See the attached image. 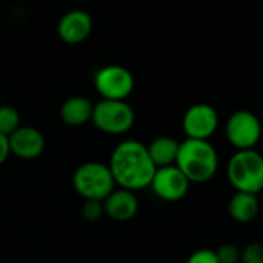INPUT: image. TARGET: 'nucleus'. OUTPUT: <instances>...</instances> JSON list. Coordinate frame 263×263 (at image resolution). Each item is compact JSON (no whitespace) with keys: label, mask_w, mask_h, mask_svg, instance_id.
<instances>
[{"label":"nucleus","mask_w":263,"mask_h":263,"mask_svg":"<svg viewBox=\"0 0 263 263\" xmlns=\"http://www.w3.org/2000/svg\"><path fill=\"white\" fill-rule=\"evenodd\" d=\"M178 149H180V141H177L172 137H158L147 146L149 157L157 169L174 166L177 161Z\"/></svg>","instance_id":"nucleus-15"},{"label":"nucleus","mask_w":263,"mask_h":263,"mask_svg":"<svg viewBox=\"0 0 263 263\" xmlns=\"http://www.w3.org/2000/svg\"><path fill=\"white\" fill-rule=\"evenodd\" d=\"M260 211V201L257 195L246 192H235L228 204V212L231 218L237 223L252 221Z\"/></svg>","instance_id":"nucleus-14"},{"label":"nucleus","mask_w":263,"mask_h":263,"mask_svg":"<svg viewBox=\"0 0 263 263\" xmlns=\"http://www.w3.org/2000/svg\"><path fill=\"white\" fill-rule=\"evenodd\" d=\"M226 175L235 192L257 195L263 191V155L257 151H235L228 161Z\"/></svg>","instance_id":"nucleus-3"},{"label":"nucleus","mask_w":263,"mask_h":263,"mask_svg":"<svg viewBox=\"0 0 263 263\" xmlns=\"http://www.w3.org/2000/svg\"><path fill=\"white\" fill-rule=\"evenodd\" d=\"M240 263H263V241L248 243L241 249Z\"/></svg>","instance_id":"nucleus-18"},{"label":"nucleus","mask_w":263,"mask_h":263,"mask_svg":"<svg viewBox=\"0 0 263 263\" xmlns=\"http://www.w3.org/2000/svg\"><path fill=\"white\" fill-rule=\"evenodd\" d=\"M218 154L209 141L186 138L180 143L175 166L184 174L189 183H206L218 171Z\"/></svg>","instance_id":"nucleus-2"},{"label":"nucleus","mask_w":263,"mask_h":263,"mask_svg":"<svg viewBox=\"0 0 263 263\" xmlns=\"http://www.w3.org/2000/svg\"><path fill=\"white\" fill-rule=\"evenodd\" d=\"M108 169L116 187L137 192L151 186L157 171L147 146L137 140H124L111 152Z\"/></svg>","instance_id":"nucleus-1"},{"label":"nucleus","mask_w":263,"mask_h":263,"mask_svg":"<svg viewBox=\"0 0 263 263\" xmlns=\"http://www.w3.org/2000/svg\"><path fill=\"white\" fill-rule=\"evenodd\" d=\"M261 238H263V228H261Z\"/></svg>","instance_id":"nucleus-22"},{"label":"nucleus","mask_w":263,"mask_h":263,"mask_svg":"<svg viewBox=\"0 0 263 263\" xmlns=\"http://www.w3.org/2000/svg\"><path fill=\"white\" fill-rule=\"evenodd\" d=\"M21 125V115L16 107L0 105V134L10 137Z\"/></svg>","instance_id":"nucleus-16"},{"label":"nucleus","mask_w":263,"mask_h":263,"mask_svg":"<svg viewBox=\"0 0 263 263\" xmlns=\"http://www.w3.org/2000/svg\"><path fill=\"white\" fill-rule=\"evenodd\" d=\"M91 27H93V22H91L90 14L81 10H74V11L67 13L59 21L58 34L64 42L76 45V44L84 42L90 36Z\"/></svg>","instance_id":"nucleus-12"},{"label":"nucleus","mask_w":263,"mask_h":263,"mask_svg":"<svg viewBox=\"0 0 263 263\" xmlns=\"http://www.w3.org/2000/svg\"><path fill=\"white\" fill-rule=\"evenodd\" d=\"M224 135L237 151H251L261 138V122L254 111L237 110L231 113L224 124Z\"/></svg>","instance_id":"nucleus-6"},{"label":"nucleus","mask_w":263,"mask_h":263,"mask_svg":"<svg viewBox=\"0 0 263 263\" xmlns=\"http://www.w3.org/2000/svg\"><path fill=\"white\" fill-rule=\"evenodd\" d=\"M93 105L85 96H71L61 107V119L68 127H81L91 121Z\"/></svg>","instance_id":"nucleus-13"},{"label":"nucleus","mask_w":263,"mask_h":263,"mask_svg":"<svg viewBox=\"0 0 263 263\" xmlns=\"http://www.w3.org/2000/svg\"><path fill=\"white\" fill-rule=\"evenodd\" d=\"M104 215L115 221H128L138 214L140 203L135 192L116 187L104 201Z\"/></svg>","instance_id":"nucleus-11"},{"label":"nucleus","mask_w":263,"mask_h":263,"mask_svg":"<svg viewBox=\"0 0 263 263\" xmlns=\"http://www.w3.org/2000/svg\"><path fill=\"white\" fill-rule=\"evenodd\" d=\"M218 113L217 110L204 102L191 105L183 115V132L186 138L209 141V138L218 128Z\"/></svg>","instance_id":"nucleus-8"},{"label":"nucleus","mask_w":263,"mask_h":263,"mask_svg":"<svg viewBox=\"0 0 263 263\" xmlns=\"http://www.w3.org/2000/svg\"><path fill=\"white\" fill-rule=\"evenodd\" d=\"M189 180L184 177V174L174 164L166 167H158L154 174V178L151 181V186L154 194L163 200V201H180L183 200L189 192Z\"/></svg>","instance_id":"nucleus-9"},{"label":"nucleus","mask_w":263,"mask_h":263,"mask_svg":"<svg viewBox=\"0 0 263 263\" xmlns=\"http://www.w3.org/2000/svg\"><path fill=\"white\" fill-rule=\"evenodd\" d=\"M134 87V74L122 65H107L95 74V88L102 99L125 101Z\"/></svg>","instance_id":"nucleus-7"},{"label":"nucleus","mask_w":263,"mask_h":263,"mask_svg":"<svg viewBox=\"0 0 263 263\" xmlns=\"http://www.w3.org/2000/svg\"><path fill=\"white\" fill-rule=\"evenodd\" d=\"M214 251L220 263H240L241 249L234 243H223Z\"/></svg>","instance_id":"nucleus-17"},{"label":"nucleus","mask_w":263,"mask_h":263,"mask_svg":"<svg viewBox=\"0 0 263 263\" xmlns=\"http://www.w3.org/2000/svg\"><path fill=\"white\" fill-rule=\"evenodd\" d=\"M102 215H104L102 201H98V200H84V204H82V217L87 221H98Z\"/></svg>","instance_id":"nucleus-19"},{"label":"nucleus","mask_w":263,"mask_h":263,"mask_svg":"<svg viewBox=\"0 0 263 263\" xmlns=\"http://www.w3.org/2000/svg\"><path fill=\"white\" fill-rule=\"evenodd\" d=\"M10 152L22 160H34L45 151V137L31 125H21L8 137Z\"/></svg>","instance_id":"nucleus-10"},{"label":"nucleus","mask_w":263,"mask_h":263,"mask_svg":"<svg viewBox=\"0 0 263 263\" xmlns=\"http://www.w3.org/2000/svg\"><path fill=\"white\" fill-rule=\"evenodd\" d=\"M186 263H220V261H218L214 249L201 248V249H197L195 252H192L189 255V258L186 260Z\"/></svg>","instance_id":"nucleus-20"},{"label":"nucleus","mask_w":263,"mask_h":263,"mask_svg":"<svg viewBox=\"0 0 263 263\" xmlns=\"http://www.w3.org/2000/svg\"><path fill=\"white\" fill-rule=\"evenodd\" d=\"M10 155H11V152H10L8 137H5V135L0 134V166H2V164L8 160Z\"/></svg>","instance_id":"nucleus-21"},{"label":"nucleus","mask_w":263,"mask_h":263,"mask_svg":"<svg viewBox=\"0 0 263 263\" xmlns=\"http://www.w3.org/2000/svg\"><path fill=\"white\" fill-rule=\"evenodd\" d=\"M73 187L84 200L104 201L115 189V180L107 164L99 161H87L73 174Z\"/></svg>","instance_id":"nucleus-4"},{"label":"nucleus","mask_w":263,"mask_h":263,"mask_svg":"<svg viewBox=\"0 0 263 263\" xmlns=\"http://www.w3.org/2000/svg\"><path fill=\"white\" fill-rule=\"evenodd\" d=\"M93 125L107 135H124L135 124V111L125 101L101 99L93 105Z\"/></svg>","instance_id":"nucleus-5"}]
</instances>
